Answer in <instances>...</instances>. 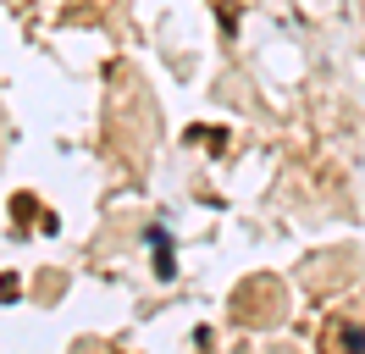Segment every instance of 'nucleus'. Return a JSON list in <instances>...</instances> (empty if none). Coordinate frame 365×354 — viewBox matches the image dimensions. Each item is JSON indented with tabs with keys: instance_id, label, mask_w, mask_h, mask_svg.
Masks as SVG:
<instances>
[{
	"instance_id": "1",
	"label": "nucleus",
	"mask_w": 365,
	"mask_h": 354,
	"mask_svg": "<svg viewBox=\"0 0 365 354\" xmlns=\"http://www.w3.org/2000/svg\"><path fill=\"white\" fill-rule=\"evenodd\" d=\"M327 343H332V349H365V327H354V321H332V327H327Z\"/></svg>"
},
{
	"instance_id": "2",
	"label": "nucleus",
	"mask_w": 365,
	"mask_h": 354,
	"mask_svg": "<svg viewBox=\"0 0 365 354\" xmlns=\"http://www.w3.org/2000/svg\"><path fill=\"white\" fill-rule=\"evenodd\" d=\"M150 243H155V271H160V277H172L178 266H172V249H166V233H160V227H150Z\"/></svg>"
}]
</instances>
